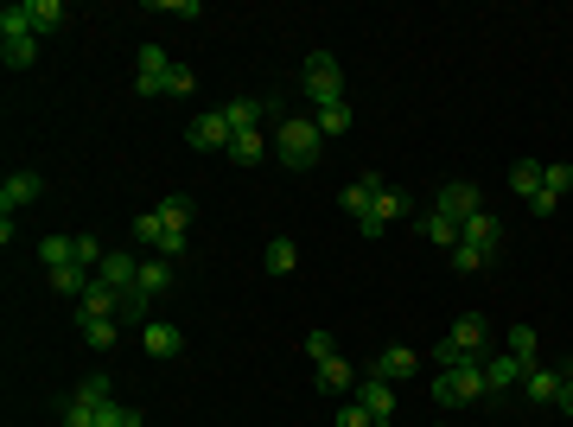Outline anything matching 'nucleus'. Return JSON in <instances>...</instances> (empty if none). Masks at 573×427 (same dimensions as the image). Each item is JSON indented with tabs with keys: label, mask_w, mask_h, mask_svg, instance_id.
<instances>
[{
	"label": "nucleus",
	"mask_w": 573,
	"mask_h": 427,
	"mask_svg": "<svg viewBox=\"0 0 573 427\" xmlns=\"http://www.w3.org/2000/svg\"><path fill=\"white\" fill-rule=\"evenodd\" d=\"M293 268H300V249H293L287 236H274L268 243V275H293Z\"/></svg>",
	"instance_id": "obj_29"
},
{
	"label": "nucleus",
	"mask_w": 573,
	"mask_h": 427,
	"mask_svg": "<svg viewBox=\"0 0 573 427\" xmlns=\"http://www.w3.org/2000/svg\"><path fill=\"white\" fill-rule=\"evenodd\" d=\"M83 345H90V351H115V319H83Z\"/></svg>",
	"instance_id": "obj_34"
},
{
	"label": "nucleus",
	"mask_w": 573,
	"mask_h": 427,
	"mask_svg": "<svg viewBox=\"0 0 573 427\" xmlns=\"http://www.w3.org/2000/svg\"><path fill=\"white\" fill-rule=\"evenodd\" d=\"M96 427H147L141 408H121V402H102L96 408Z\"/></svg>",
	"instance_id": "obj_33"
},
{
	"label": "nucleus",
	"mask_w": 573,
	"mask_h": 427,
	"mask_svg": "<svg viewBox=\"0 0 573 427\" xmlns=\"http://www.w3.org/2000/svg\"><path fill=\"white\" fill-rule=\"evenodd\" d=\"M45 281H51V294H64V300H83V287H90L96 275H90V268H77V262H71V268H51Z\"/></svg>",
	"instance_id": "obj_21"
},
{
	"label": "nucleus",
	"mask_w": 573,
	"mask_h": 427,
	"mask_svg": "<svg viewBox=\"0 0 573 427\" xmlns=\"http://www.w3.org/2000/svg\"><path fill=\"white\" fill-rule=\"evenodd\" d=\"M39 192H45L39 173H7V185H0V217H13V211H26V204H39Z\"/></svg>",
	"instance_id": "obj_12"
},
{
	"label": "nucleus",
	"mask_w": 573,
	"mask_h": 427,
	"mask_svg": "<svg viewBox=\"0 0 573 427\" xmlns=\"http://www.w3.org/2000/svg\"><path fill=\"white\" fill-rule=\"evenodd\" d=\"M77 313L83 319H115L121 313V294H115L109 281H90V287H83V300H77Z\"/></svg>",
	"instance_id": "obj_17"
},
{
	"label": "nucleus",
	"mask_w": 573,
	"mask_h": 427,
	"mask_svg": "<svg viewBox=\"0 0 573 427\" xmlns=\"http://www.w3.org/2000/svg\"><path fill=\"white\" fill-rule=\"evenodd\" d=\"M141 345H147V357H179L185 351V332L166 326V319H153V326L141 332Z\"/></svg>",
	"instance_id": "obj_18"
},
{
	"label": "nucleus",
	"mask_w": 573,
	"mask_h": 427,
	"mask_svg": "<svg viewBox=\"0 0 573 427\" xmlns=\"http://www.w3.org/2000/svg\"><path fill=\"white\" fill-rule=\"evenodd\" d=\"M102 255H109V249H102L96 236H77V268H90V275H96V268H102Z\"/></svg>",
	"instance_id": "obj_39"
},
{
	"label": "nucleus",
	"mask_w": 573,
	"mask_h": 427,
	"mask_svg": "<svg viewBox=\"0 0 573 427\" xmlns=\"http://www.w3.org/2000/svg\"><path fill=\"white\" fill-rule=\"evenodd\" d=\"M529 211H535V217H554V211H561V198H548V192H535V198H529Z\"/></svg>",
	"instance_id": "obj_46"
},
{
	"label": "nucleus",
	"mask_w": 573,
	"mask_h": 427,
	"mask_svg": "<svg viewBox=\"0 0 573 427\" xmlns=\"http://www.w3.org/2000/svg\"><path fill=\"white\" fill-rule=\"evenodd\" d=\"M319 389H325V396H344V389H357V370L344 364V357H325V364H319Z\"/></svg>",
	"instance_id": "obj_22"
},
{
	"label": "nucleus",
	"mask_w": 573,
	"mask_h": 427,
	"mask_svg": "<svg viewBox=\"0 0 573 427\" xmlns=\"http://www.w3.org/2000/svg\"><path fill=\"white\" fill-rule=\"evenodd\" d=\"M39 262H45V268H71V262H77V236H45V243H39Z\"/></svg>",
	"instance_id": "obj_26"
},
{
	"label": "nucleus",
	"mask_w": 573,
	"mask_h": 427,
	"mask_svg": "<svg viewBox=\"0 0 573 427\" xmlns=\"http://www.w3.org/2000/svg\"><path fill=\"white\" fill-rule=\"evenodd\" d=\"M542 192L548 198H567L573 192V166H542Z\"/></svg>",
	"instance_id": "obj_37"
},
{
	"label": "nucleus",
	"mask_w": 573,
	"mask_h": 427,
	"mask_svg": "<svg viewBox=\"0 0 573 427\" xmlns=\"http://www.w3.org/2000/svg\"><path fill=\"white\" fill-rule=\"evenodd\" d=\"M32 58H39V39H0V64L7 71H26Z\"/></svg>",
	"instance_id": "obj_27"
},
{
	"label": "nucleus",
	"mask_w": 573,
	"mask_h": 427,
	"mask_svg": "<svg viewBox=\"0 0 573 427\" xmlns=\"http://www.w3.org/2000/svg\"><path fill=\"white\" fill-rule=\"evenodd\" d=\"M153 13H172V20H198V0H153Z\"/></svg>",
	"instance_id": "obj_42"
},
{
	"label": "nucleus",
	"mask_w": 573,
	"mask_h": 427,
	"mask_svg": "<svg viewBox=\"0 0 573 427\" xmlns=\"http://www.w3.org/2000/svg\"><path fill=\"white\" fill-rule=\"evenodd\" d=\"M510 192L523 198V204L542 192V160H516V166H510Z\"/></svg>",
	"instance_id": "obj_24"
},
{
	"label": "nucleus",
	"mask_w": 573,
	"mask_h": 427,
	"mask_svg": "<svg viewBox=\"0 0 573 427\" xmlns=\"http://www.w3.org/2000/svg\"><path fill=\"white\" fill-rule=\"evenodd\" d=\"M319 122H281L274 128V153H281V160L293 166V173H312V166H319Z\"/></svg>",
	"instance_id": "obj_3"
},
{
	"label": "nucleus",
	"mask_w": 573,
	"mask_h": 427,
	"mask_svg": "<svg viewBox=\"0 0 573 427\" xmlns=\"http://www.w3.org/2000/svg\"><path fill=\"white\" fill-rule=\"evenodd\" d=\"M414 370H421V351H408V345H389L370 364V377H382V383H402V377H414Z\"/></svg>",
	"instance_id": "obj_15"
},
{
	"label": "nucleus",
	"mask_w": 573,
	"mask_h": 427,
	"mask_svg": "<svg viewBox=\"0 0 573 427\" xmlns=\"http://www.w3.org/2000/svg\"><path fill=\"white\" fill-rule=\"evenodd\" d=\"M484 345H491V319H484V313H465V319H453V332L433 345V364L453 370V364H465V357H478Z\"/></svg>",
	"instance_id": "obj_2"
},
{
	"label": "nucleus",
	"mask_w": 573,
	"mask_h": 427,
	"mask_svg": "<svg viewBox=\"0 0 573 427\" xmlns=\"http://www.w3.org/2000/svg\"><path fill=\"white\" fill-rule=\"evenodd\" d=\"M230 141H236V128L223 122V109L191 115V122H185V147H198V153H230Z\"/></svg>",
	"instance_id": "obj_5"
},
{
	"label": "nucleus",
	"mask_w": 573,
	"mask_h": 427,
	"mask_svg": "<svg viewBox=\"0 0 573 427\" xmlns=\"http://www.w3.org/2000/svg\"><path fill=\"white\" fill-rule=\"evenodd\" d=\"M32 7V32L51 39V32H64V0H26Z\"/></svg>",
	"instance_id": "obj_23"
},
{
	"label": "nucleus",
	"mask_w": 573,
	"mask_h": 427,
	"mask_svg": "<svg viewBox=\"0 0 573 427\" xmlns=\"http://www.w3.org/2000/svg\"><path fill=\"white\" fill-rule=\"evenodd\" d=\"M472 402H491L484 357H465V364H453V370H440V377H433V408H472Z\"/></svg>",
	"instance_id": "obj_1"
},
{
	"label": "nucleus",
	"mask_w": 573,
	"mask_h": 427,
	"mask_svg": "<svg viewBox=\"0 0 573 427\" xmlns=\"http://www.w3.org/2000/svg\"><path fill=\"white\" fill-rule=\"evenodd\" d=\"M446 262H453V275H478V268H491V255L472 249V243H459V249H446Z\"/></svg>",
	"instance_id": "obj_30"
},
{
	"label": "nucleus",
	"mask_w": 573,
	"mask_h": 427,
	"mask_svg": "<svg viewBox=\"0 0 573 427\" xmlns=\"http://www.w3.org/2000/svg\"><path fill=\"white\" fill-rule=\"evenodd\" d=\"M523 377H529V364H523V357H510V351H497L491 364H484V383H491V396H510V389H523Z\"/></svg>",
	"instance_id": "obj_13"
},
{
	"label": "nucleus",
	"mask_w": 573,
	"mask_h": 427,
	"mask_svg": "<svg viewBox=\"0 0 573 427\" xmlns=\"http://www.w3.org/2000/svg\"><path fill=\"white\" fill-rule=\"evenodd\" d=\"M134 275H141V262H134L128 249H109V255H102V268H96V281H109L115 294H128V287H134Z\"/></svg>",
	"instance_id": "obj_16"
},
{
	"label": "nucleus",
	"mask_w": 573,
	"mask_h": 427,
	"mask_svg": "<svg viewBox=\"0 0 573 427\" xmlns=\"http://www.w3.org/2000/svg\"><path fill=\"white\" fill-rule=\"evenodd\" d=\"M306 357H312V364H325V357H338L332 332H306Z\"/></svg>",
	"instance_id": "obj_41"
},
{
	"label": "nucleus",
	"mask_w": 573,
	"mask_h": 427,
	"mask_svg": "<svg viewBox=\"0 0 573 427\" xmlns=\"http://www.w3.org/2000/svg\"><path fill=\"white\" fill-rule=\"evenodd\" d=\"M160 236H166L160 211H141V217H134V243H141V249H160Z\"/></svg>",
	"instance_id": "obj_35"
},
{
	"label": "nucleus",
	"mask_w": 573,
	"mask_h": 427,
	"mask_svg": "<svg viewBox=\"0 0 573 427\" xmlns=\"http://www.w3.org/2000/svg\"><path fill=\"white\" fill-rule=\"evenodd\" d=\"M408 217V192H395V185H376V204H370V224H363V236H382L389 224H402Z\"/></svg>",
	"instance_id": "obj_11"
},
{
	"label": "nucleus",
	"mask_w": 573,
	"mask_h": 427,
	"mask_svg": "<svg viewBox=\"0 0 573 427\" xmlns=\"http://www.w3.org/2000/svg\"><path fill=\"white\" fill-rule=\"evenodd\" d=\"M0 39H39V32H32V7H26V0H7V7H0Z\"/></svg>",
	"instance_id": "obj_20"
},
{
	"label": "nucleus",
	"mask_w": 573,
	"mask_h": 427,
	"mask_svg": "<svg viewBox=\"0 0 573 427\" xmlns=\"http://www.w3.org/2000/svg\"><path fill=\"white\" fill-rule=\"evenodd\" d=\"M338 427H376V421H370V415H363V408H357V402H344V415H338Z\"/></svg>",
	"instance_id": "obj_45"
},
{
	"label": "nucleus",
	"mask_w": 573,
	"mask_h": 427,
	"mask_svg": "<svg viewBox=\"0 0 573 427\" xmlns=\"http://www.w3.org/2000/svg\"><path fill=\"white\" fill-rule=\"evenodd\" d=\"M351 402H357L376 427H389V421H395V383H382V377H363Z\"/></svg>",
	"instance_id": "obj_10"
},
{
	"label": "nucleus",
	"mask_w": 573,
	"mask_h": 427,
	"mask_svg": "<svg viewBox=\"0 0 573 427\" xmlns=\"http://www.w3.org/2000/svg\"><path fill=\"white\" fill-rule=\"evenodd\" d=\"M71 396H83V402H96V408H102V402H115V396H109V377H83V383L71 389Z\"/></svg>",
	"instance_id": "obj_40"
},
{
	"label": "nucleus",
	"mask_w": 573,
	"mask_h": 427,
	"mask_svg": "<svg viewBox=\"0 0 573 427\" xmlns=\"http://www.w3.org/2000/svg\"><path fill=\"white\" fill-rule=\"evenodd\" d=\"M153 255H160V262H179V255H185V230H166V236H160V249H153Z\"/></svg>",
	"instance_id": "obj_43"
},
{
	"label": "nucleus",
	"mask_w": 573,
	"mask_h": 427,
	"mask_svg": "<svg viewBox=\"0 0 573 427\" xmlns=\"http://www.w3.org/2000/svg\"><path fill=\"white\" fill-rule=\"evenodd\" d=\"M554 408H561V415H573V370H567V383H561V402H554Z\"/></svg>",
	"instance_id": "obj_47"
},
{
	"label": "nucleus",
	"mask_w": 573,
	"mask_h": 427,
	"mask_svg": "<svg viewBox=\"0 0 573 427\" xmlns=\"http://www.w3.org/2000/svg\"><path fill=\"white\" fill-rule=\"evenodd\" d=\"M561 383H567V370H554V364H529V377H523V402H529V408H554V402H561Z\"/></svg>",
	"instance_id": "obj_9"
},
{
	"label": "nucleus",
	"mask_w": 573,
	"mask_h": 427,
	"mask_svg": "<svg viewBox=\"0 0 573 427\" xmlns=\"http://www.w3.org/2000/svg\"><path fill=\"white\" fill-rule=\"evenodd\" d=\"M421 236H427V243H440V249H459V224L446 211H433L427 224H421Z\"/></svg>",
	"instance_id": "obj_28"
},
{
	"label": "nucleus",
	"mask_w": 573,
	"mask_h": 427,
	"mask_svg": "<svg viewBox=\"0 0 573 427\" xmlns=\"http://www.w3.org/2000/svg\"><path fill=\"white\" fill-rule=\"evenodd\" d=\"M503 351H510V357H523V364H542V338H535V326H510Z\"/></svg>",
	"instance_id": "obj_25"
},
{
	"label": "nucleus",
	"mask_w": 573,
	"mask_h": 427,
	"mask_svg": "<svg viewBox=\"0 0 573 427\" xmlns=\"http://www.w3.org/2000/svg\"><path fill=\"white\" fill-rule=\"evenodd\" d=\"M262 153H268L262 134H236V141H230V160L236 166H262Z\"/></svg>",
	"instance_id": "obj_31"
},
{
	"label": "nucleus",
	"mask_w": 573,
	"mask_h": 427,
	"mask_svg": "<svg viewBox=\"0 0 573 427\" xmlns=\"http://www.w3.org/2000/svg\"><path fill=\"white\" fill-rule=\"evenodd\" d=\"M306 96L319 102V109H332V102H344V71L332 51H312L306 58Z\"/></svg>",
	"instance_id": "obj_4"
},
{
	"label": "nucleus",
	"mask_w": 573,
	"mask_h": 427,
	"mask_svg": "<svg viewBox=\"0 0 573 427\" xmlns=\"http://www.w3.org/2000/svg\"><path fill=\"white\" fill-rule=\"evenodd\" d=\"M64 427H96V402H83V396H64Z\"/></svg>",
	"instance_id": "obj_38"
},
{
	"label": "nucleus",
	"mask_w": 573,
	"mask_h": 427,
	"mask_svg": "<svg viewBox=\"0 0 573 427\" xmlns=\"http://www.w3.org/2000/svg\"><path fill=\"white\" fill-rule=\"evenodd\" d=\"M153 211H160V224H166V230H185V224H191V198H179V192L160 198Z\"/></svg>",
	"instance_id": "obj_32"
},
{
	"label": "nucleus",
	"mask_w": 573,
	"mask_h": 427,
	"mask_svg": "<svg viewBox=\"0 0 573 427\" xmlns=\"http://www.w3.org/2000/svg\"><path fill=\"white\" fill-rule=\"evenodd\" d=\"M376 185H382L376 173H370V179H351V185H344V211L357 217V230L370 224V204H376Z\"/></svg>",
	"instance_id": "obj_19"
},
{
	"label": "nucleus",
	"mask_w": 573,
	"mask_h": 427,
	"mask_svg": "<svg viewBox=\"0 0 573 427\" xmlns=\"http://www.w3.org/2000/svg\"><path fill=\"white\" fill-rule=\"evenodd\" d=\"M459 243H472V249H484V255L497 262V255H503V224H497L491 211H478L472 224H459Z\"/></svg>",
	"instance_id": "obj_14"
},
{
	"label": "nucleus",
	"mask_w": 573,
	"mask_h": 427,
	"mask_svg": "<svg viewBox=\"0 0 573 427\" xmlns=\"http://www.w3.org/2000/svg\"><path fill=\"white\" fill-rule=\"evenodd\" d=\"M312 122H319V134H344L351 128V102H332V109H319Z\"/></svg>",
	"instance_id": "obj_36"
},
{
	"label": "nucleus",
	"mask_w": 573,
	"mask_h": 427,
	"mask_svg": "<svg viewBox=\"0 0 573 427\" xmlns=\"http://www.w3.org/2000/svg\"><path fill=\"white\" fill-rule=\"evenodd\" d=\"M433 211H446L453 224H472V217L484 211V192H478V185H465V179H453V185H440V198H433Z\"/></svg>",
	"instance_id": "obj_7"
},
{
	"label": "nucleus",
	"mask_w": 573,
	"mask_h": 427,
	"mask_svg": "<svg viewBox=\"0 0 573 427\" xmlns=\"http://www.w3.org/2000/svg\"><path fill=\"white\" fill-rule=\"evenodd\" d=\"M268 115H281V102H274V96H236V102H223V122H230L236 134H262Z\"/></svg>",
	"instance_id": "obj_6"
},
{
	"label": "nucleus",
	"mask_w": 573,
	"mask_h": 427,
	"mask_svg": "<svg viewBox=\"0 0 573 427\" xmlns=\"http://www.w3.org/2000/svg\"><path fill=\"white\" fill-rule=\"evenodd\" d=\"M166 83H172L166 51L160 45H141V58H134V90H141V96H166Z\"/></svg>",
	"instance_id": "obj_8"
},
{
	"label": "nucleus",
	"mask_w": 573,
	"mask_h": 427,
	"mask_svg": "<svg viewBox=\"0 0 573 427\" xmlns=\"http://www.w3.org/2000/svg\"><path fill=\"white\" fill-rule=\"evenodd\" d=\"M198 90V71H179V64H172V83H166V96H191Z\"/></svg>",
	"instance_id": "obj_44"
}]
</instances>
